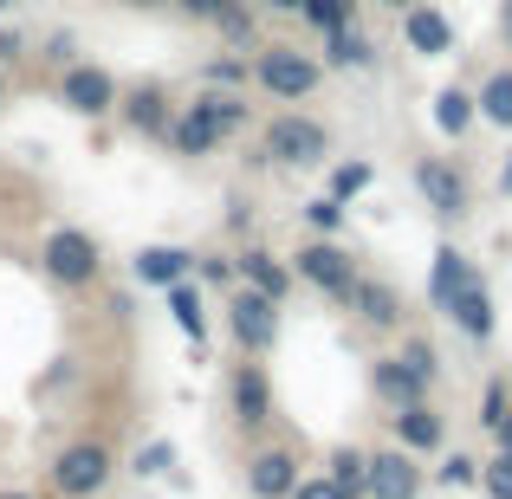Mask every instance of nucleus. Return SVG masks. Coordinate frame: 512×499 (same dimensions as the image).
<instances>
[{
    "mask_svg": "<svg viewBox=\"0 0 512 499\" xmlns=\"http://www.w3.org/2000/svg\"><path fill=\"white\" fill-rule=\"evenodd\" d=\"M376 65V39L363 33L357 20L338 26V33H325V72H370Z\"/></svg>",
    "mask_w": 512,
    "mask_h": 499,
    "instance_id": "4be33fe9",
    "label": "nucleus"
},
{
    "mask_svg": "<svg viewBox=\"0 0 512 499\" xmlns=\"http://www.w3.org/2000/svg\"><path fill=\"white\" fill-rule=\"evenodd\" d=\"M227 331H234L240 357H273L279 331H286V305H273V299H260V292L234 286V292H227Z\"/></svg>",
    "mask_w": 512,
    "mask_h": 499,
    "instance_id": "423d86ee",
    "label": "nucleus"
},
{
    "mask_svg": "<svg viewBox=\"0 0 512 499\" xmlns=\"http://www.w3.org/2000/svg\"><path fill=\"white\" fill-rule=\"evenodd\" d=\"M480 493H487V499H512V454L480 461Z\"/></svg>",
    "mask_w": 512,
    "mask_h": 499,
    "instance_id": "c9c22d12",
    "label": "nucleus"
},
{
    "mask_svg": "<svg viewBox=\"0 0 512 499\" xmlns=\"http://www.w3.org/2000/svg\"><path fill=\"white\" fill-rule=\"evenodd\" d=\"M299 20L312 26L318 39H325V33H338V26L357 20V0H305V13H299Z\"/></svg>",
    "mask_w": 512,
    "mask_h": 499,
    "instance_id": "2f4dec72",
    "label": "nucleus"
},
{
    "mask_svg": "<svg viewBox=\"0 0 512 499\" xmlns=\"http://www.w3.org/2000/svg\"><path fill=\"white\" fill-rule=\"evenodd\" d=\"M422 487H428V474H422V461H415V454H402V448H376L370 454L363 499H422Z\"/></svg>",
    "mask_w": 512,
    "mask_h": 499,
    "instance_id": "4468645a",
    "label": "nucleus"
},
{
    "mask_svg": "<svg viewBox=\"0 0 512 499\" xmlns=\"http://www.w3.org/2000/svg\"><path fill=\"white\" fill-rule=\"evenodd\" d=\"M7 91H13V78H7V72H0V104H7Z\"/></svg>",
    "mask_w": 512,
    "mask_h": 499,
    "instance_id": "8fccbe9b",
    "label": "nucleus"
},
{
    "mask_svg": "<svg viewBox=\"0 0 512 499\" xmlns=\"http://www.w3.org/2000/svg\"><path fill=\"white\" fill-rule=\"evenodd\" d=\"M163 299H169V318H175V331H182L188 344L201 350V337H208V292H201L195 279H182V286H169Z\"/></svg>",
    "mask_w": 512,
    "mask_h": 499,
    "instance_id": "b1692460",
    "label": "nucleus"
},
{
    "mask_svg": "<svg viewBox=\"0 0 512 499\" xmlns=\"http://www.w3.org/2000/svg\"><path fill=\"white\" fill-rule=\"evenodd\" d=\"M13 7H26V0H0V13H13Z\"/></svg>",
    "mask_w": 512,
    "mask_h": 499,
    "instance_id": "3c124183",
    "label": "nucleus"
},
{
    "mask_svg": "<svg viewBox=\"0 0 512 499\" xmlns=\"http://www.w3.org/2000/svg\"><path fill=\"white\" fill-rule=\"evenodd\" d=\"M39 273H46L59 292H91V286L104 279V247H98V234H91V227L59 221L46 240H39Z\"/></svg>",
    "mask_w": 512,
    "mask_h": 499,
    "instance_id": "7ed1b4c3",
    "label": "nucleus"
},
{
    "mask_svg": "<svg viewBox=\"0 0 512 499\" xmlns=\"http://www.w3.org/2000/svg\"><path fill=\"white\" fill-rule=\"evenodd\" d=\"M325 156H331V124L312 117L305 104H292V111L266 117L260 156H253V163H260V169H318Z\"/></svg>",
    "mask_w": 512,
    "mask_h": 499,
    "instance_id": "f03ea898",
    "label": "nucleus"
},
{
    "mask_svg": "<svg viewBox=\"0 0 512 499\" xmlns=\"http://www.w3.org/2000/svg\"><path fill=\"white\" fill-rule=\"evenodd\" d=\"M325 474H331V487H338L344 499H363V480H370V454L344 441V448H331V454H325Z\"/></svg>",
    "mask_w": 512,
    "mask_h": 499,
    "instance_id": "bb28decb",
    "label": "nucleus"
},
{
    "mask_svg": "<svg viewBox=\"0 0 512 499\" xmlns=\"http://www.w3.org/2000/svg\"><path fill=\"white\" fill-rule=\"evenodd\" d=\"M474 111H480V124H493V130H512V65H500V72H487V85L474 91Z\"/></svg>",
    "mask_w": 512,
    "mask_h": 499,
    "instance_id": "a878e982",
    "label": "nucleus"
},
{
    "mask_svg": "<svg viewBox=\"0 0 512 499\" xmlns=\"http://www.w3.org/2000/svg\"><path fill=\"white\" fill-rule=\"evenodd\" d=\"M0 499H39V493H26V487H0Z\"/></svg>",
    "mask_w": 512,
    "mask_h": 499,
    "instance_id": "de8ad7c7",
    "label": "nucleus"
},
{
    "mask_svg": "<svg viewBox=\"0 0 512 499\" xmlns=\"http://www.w3.org/2000/svg\"><path fill=\"white\" fill-rule=\"evenodd\" d=\"M402 20V46L415 52V59H448L454 52V20L435 7V0H415V7L396 13Z\"/></svg>",
    "mask_w": 512,
    "mask_h": 499,
    "instance_id": "dca6fc26",
    "label": "nucleus"
},
{
    "mask_svg": "<svg viewBox=\"0 0 512 499\" xmlns=\"http://www.w3.org/2000/svg\"><path fill=\"white\" fill-rule=\"evenodd\" d=\"M500 195H512V156H506V169H500Z\"/></svg>",
    "mask_w": 512,
    "mask_h": 499,
    "instance_id": "49530a36",
    "label": "nucleus"
},
{
    "mask_svg": "<svg viewBox=\"0 0 512 499\" xmlns=\"http://www.w3.org/2000/svg\"><path fill=\"white\" fill-rule=\"evenodd\" d=\"M39 65H52V72H65V65H72V33H52V39H39Z\"/></svg>",
    "mask_w": 512,
    "mask_h": 499,
    "instance_id": "ea45409f",
    "label": "nucleus"
},
{
    "mask_svg": "<svg viewBox=\"0 0 512 499\" xmlns=\"http://www.w3.org/2000/svg\"><path fill=\"white\" fill-rule=\"evenodd\" d=\"M286 266H292V279H305L312 292H325L331 305H344L350 286H357V273H363V266L350 260L344 240H299V253H292Z\"/></svg>",
    "mask_w": 512,
    "mask_h": 499,
    "instance_id": "39448f33",
    "label": "nucleus"
},
{
    "mask_svg": "<svg viewBox=\"0 0 512 499\" xmlns=\"http://www.w3.org/2000/svg\"><path fill=\"white\" fill-rule=\"evenodd\" d=\"M493 441H500V454H512V409H506V422L493 428Z\"/></svg>",
    "mask_w": 512,
    "mask_h": 499,
    "instance_id": "a18cd8bd",
    "label": "nucleus"
},
{
    "mask_svg": "<svg viewBox=\"0 0 512 499\" xmlns=\"http://www.w3.org/2000/svg\"><path fill=\"white\" fill-rule=\"evenodd\" d=\"M370 182H376V163H370V156H350V163H331V188H325V195L350 208V201H357Z\"/></svg>",
    "mask_w": 512,
    "mask_h": 499,
    "instance_id": "7c9ffc66",
    "label": "nucleus"
},
{
    "mask_svg": "<svg viewBox=\"0 0 512 499\" xmlns=\"http://www.w3.org/2000/svg\"><path fill=\"white\" fill-rule=\"evenodd\" d=\"M169 461H175V448H169V441H150V448H137V461H130V474L156 480V474H169Z\"/></svg>",
    "mask_w": 512,
    "mask_h": 499,
    "instance_id": "e433bc0d",
    "label": "nucleus"
},
{
    "mask_svg": "<svg viewBox=\"0 0 512 499\" xmlns=\"http://www.w3.org/2000/svg\"><path fill=\"white\" fill-rule=\"evenodd\" d=\"M253 85H260L273 104L292 111V104L318 98V85H325V59L305 52L299 39H266V46H253Z\"/></svg>",
    "mask_w": 512,
    "mask_h": 499,
    "instance_id": "f257e3e1",
    "label": "nucleus"
},
{
    "mask_svg": "<svg viewBox=\"0 0 512 499\" xmlns=\"http://www.w3.org/2000/svg\"><path fill=\"white\" fill-rule=\"evenodd\" d=\"M415 195L441 221H467L474 214V182H467V169L454 156H415Z\"/></svg>",
    "mask_w": 512,
    "mask_h": 499,
    "instance_id": "0eeeda50",
    "label": "nucleus"
},
{
    "mask_svg": "<svg viewBox=\"0 0 512 499\" xmlns=\"http://www.w3.org/2000/svg\"><path fill=\"white\" fill-rule=\"evenodd\" d=\"M195 286H221V292H234V286H240L234 253H195Z\"/></svg>",
    "mask_w": 512,
    "mask_h": 499,
    "instance_id": "72a5a7b5",
    "label": "nucleus"
},
{
    "mask_svg": "<svg viewBox=\"0 0 512 499\" xmlns=\"http://www.w3.org/2000/svg\"><path fill=\"white\" fill-rule=\"evenodd\" d=\"M26 52H33V39H26L20 26H0V72H13V65H26Z\"/></svg>",
    "mask_w": 512,
    "mask_h": 499,
    "instance_id": "58836bf2",
    "label": "nucleus"
},
{
    "mask_svg": "<svg viewBox=\"0 0 512 499\" xmlns=\"http://www.w3.org/2000/svg\"><path fill=\"white\" fill-rule=\"evenodd\" d=\"M474 273H480V266L467 260L461 247H435V260H428V305L441 312V305H448V299H454V292H461Z\"/></svg>",
    "mask_w": 512,
    "mask_h": 499,
    "instance_id": "5701e85b",
    "label": "nucleus"
},
{
    "mask_svg": "<svg viewBox=\"0 0 512 499\" xmlns=\"http://www.w3.org/2000/svg\"><path fill=\"white\" fill-rule=\"evenodd\" d=\"M111 7H130V13H163V7H175V0H111Z\"/></svg>",
    "mask_w": 512,
    "mask_h": 499,
    "instance_id": "37998d69",
    "label": "nucleus"
},
{
    "mask_svg": "<svg viewBox=\"0 0 512 499\" xmlns=\"http://www.w3.org/2000/svg\"><path fill=\"white\" fill-rule=\"evenodd\" d=\"M227 7H234V0H175V13H188V20H201V26H214Z\"/></svg>",
    "mask_w": 512,
    "mask_h": 499,
    "instance_id": "79ce46f5",
    "label": "nucleus"
},
{
    "mask_svg": "<svg viewBox=\"0 0 512 499\" xmlns=\"http://www.w3.org/2000/svg\"><path fill=\"white\" fill-rule=\"evenodd\" d=\"M370 396L383 402V409H409V402H435V383H428L402 350H376L370 357Z\"/></svg>",
    "mask_w": 512,
    "mask_h": 499,
    "instance_id": "9d476101",
    "label": "nucleus"
},
{
    "mask_svg": "<svg viewBox=\"0 0 512 499\" xmlns=\"http://www.w3.org/2000/svg\"><path fill=\"white\" fill-rule=\"evenodd\" d=\"M344 312L357 318V331H370V337H396V331H402V318H409V305H402V292L389 286V279L357 273V286H350Z\"/></svg>",
    "mask_w": 512,
    "mask_h": 499,
    "instance_id": "1a4fd4ad",
    "label": "nucleus"
},
{
    "mask_svg": "<svg viewBox=\"0 0 512 499\" xmlns=\"http://www.w3.org/2000/svg\"><path fill=\"white\" fill-rule=\"evenodd\" d=\"M441 318H448V325L461 331L467 344H493V331H500V312H493V286L474 273L448 305H441Z\"/></svg>",
    "mask_w": 512,
    "mask_h": 499,
    "instance_id": "2eb2a0df",
    "label": "nucleus"
},
{
    "mask_svg": "<svg viewBox=\"0 0 512 499\" xmlns=\"http://www.w3.org/2000/svg\"><path fill=\"white\" fill-rule=\"evenodd\" d=\"M227 402H234V422L247 428V435H260V428L273 422V376H266L260 357H240V370L227 376Z\"/></svg>",
    "mask_w": 512,
    "mask_h": 499,
    "instance_id": "f8f14e48",
    "label": "nucleus"
},
{
    "mask_svg": "<svg viewBox=\"0 0 512 499\" xmlns=\"http://www.w3.org/2000/svg\"><path fill=\"white\" fill-rule=\"evenodd\" d=\"M402 357H409L428 383H441V357H435V344H428V337H402Z\"/></svg>",
    "mask_w": 512,
    "mask_h": 499,
    "instance_id": "4c0bfd02",
    "label": "nucleus"
},
{
    "mask_svg": "<svg viewBox=\"0 0 512 499\" xmlns=\"http://www.w3.org/2000/svg\"><path fill=\"white\" fill-rule=\"evenodd\" d=\"M195 85H214V91H247V85H253V59H247V52H221V59L201 65Z\"/></svg>",
    "mask_w": 512,
    "mask_h": 499,
    "instance_id": "c85d7f7f",
    "label": "nucleus"
},
{
    "mask_svg": "<svg viewBox=\"0 0 512 499\" xmlns=\"http://www.w3.org/2000/svg\"><path fill=\"white\" fill-rule=\"evenodd\" d=\"M175 111H182V104H175L163 85H130L124 98H117V111H111V117L130 130V137L163 143V137H169V124H175Z\"/></svg>",
    "mask_w": 512,
    "mask_h": 499,
    "instance_id": "9b49d317",
    "label": "nucleus"
},
{
    "mask_svg": "<svg viewBox=\"0 0 512 499\" xmlns=\"http://www.w3.org/2000/svg\"><path fill=\"white\" fill-rule=\"evenodd\" d=\"M286 499H344V493L331 487V474H299V487H292Z\"/></svg>",
    "mask_w": 512,
    "mask_h": 499,
    "instance_id": "a19ab883",
    "label": "nucleus"
},
{
    "mask_svg": "<svg viewBox=\"0 0 512 499\" xmlns=\"http://www.w3.org/2000/svg\"><path fill=\"white\" fill-rule=\"evenodd\" d=\"M253 7H273V13H305V0H253Z\"/></svg>",
    "mask_w": 512,
    "mask_h": 499,
    "instance_id": "c03bdc74",
    "label": "nucleus"
},
{
    "mask_svg": "<svg viewBox=\"0 0 512 499\" xmlns=\"http://www.w3.org/2000/svg\"><path fill=\"white\" fill-rule=\"evenodd\" d=\"M299 487V454L292 448H253L247 454V493L253 499H286Z\"/></svg>",
    "mask_w": 512,
    "mask_h": 499,
    "instance_id": "6ab92c4d",
    "label": "nucleus"
},
{
    "mask_svg": "<svg viewBox=\"0 0 512 499\" xmlns=\"http://www.w3.org/2000/svg\"><path fill=\"white\" fill-rule=\"evenodd\" d=\"M506 409H512V376H506V370H493V376H487V389H480V428L493 435V428L506 422Z\"/></svg>",
    "mask_w": 512,
    "mask_h": 499,
    "instance_id": "473e14b6",
    "label": "nucleus"
},
{
    "mask_svg": "<svg viewBox=\"0 0 512 499\" xmlns=\"http://www.w3.org/2000/svg\"><path fill=\"white\" fill-rule=\"evenodd\" d=\"M299 221L312 227V240H338L344 227H350V208H344V201H331V195H312L299 208Z\"/></svg>",
    "mask_w": 512,
    "mask_h": 499,
    "instance_id": "c756f323",
    "label": "nucleus"
},
{
    "mask_svg": "<svg viewBox=\"0 0 512 499\" xmlns=\"http://www.w3.org/2000/svg\"><path fill=\"white\" fill-rule=\"evenodd\" d=\"M130 279H137V286H150V292H169V286H182V279H195V253H188V247H169V240L137 247Z\"/></svg>",
    "mask_w": 512,
    "mask_h": 499,
    "instance_id": "a211bd4d",
    "label": "nucleus"
},
{
    "mask_svg": "<svg viewBox=\"0 0 512 499\" xmlns=\"http://www.w3.org/2000/svg\"><path fill=\"white\" fill-rule=\"evenodd\" d=\"M234 273H240V286H247V292H260V299H273V305H286L292 286H299V279H292V266L279 260L273 247H253V240L234 253Z\"/></svg>",
    "mask_w": 512,
    "mask_h": 499,
    "instance_id": "f3484780",
    "label": "nucleus"
},
{
    "mask_svg": "<svg viewBox=\"0 0 512 499\" xmlns=\"http://www.w3.org/2000/svg\"><path fill=\"white\" fill-rule=\"evenodd\" d=\"M428 117H435V130H441V137H454V143H461L467 130L480 124V111H474V91H461V85H441V91H435V104H428Z\"/></svg>",
    "mask_w": 512,
    "mask_h": 499,
    "instance_id": "393cba45",
    "label": "nucleus"
},
{
    "mask_svg": "<svg viewBox=\"0 0 512 499\" xmlns=\"http://www.w3.org/2000/svg\"><path fill=\"white\" fill-rule=\"evenodd\" d=\"M435 480H441V487H480V461H474V454H461V448H454V454H441Z\"/></svg>",
    "mask_w": 512,
    "mask_h": 499,
    "instance_id": "f704fd0d",
    "label": "nucleus"
},
{
    "mask_svg": "<svg viewBox=\"0 0 512 499\" xmlns=\"http://www.w3.org/2000/svg\"><path fill=\"white\" fill-rule=\"evenodd\" d=\"M389 448H402V454H441L448 448V415L435 409V402H409V409H389Z\"/></svg>",
    "mask_w": 512,
    "mask_h": 499,
    "instance_id": "ddd939ff",
    "label": "nucleus"
},
{
    "mask_svg": "<svg viewBox=\"0 0 512 499\" xmlns=\"http://www.w3.org/2000/svg\"><path fill=\"white\" fill-rule=\"evenodd\" d=\"M214 33H221L227 52H253L260 46V13H253V0H234V7L214 20Z\"/></svg>",
    "mask_w": 512,
    "mask_h": 499,
    "instance_id": "cd10ccee",
    "label": "nucleus"
},
{
    "mask_svg": "<svg viewBox=\"0 0 512 499\" xmlns=\"http://www.w3.org/2000/svg\"><path fill=\"white\" fill-rule=\"evenodd\" d=\"M221 143H227L221 130H214L208 117H195V111L182 104V111H175V124H169V137H163V150H169V156H182V163H208Z\"/></svg>",
    "mask_w": 512,
    "mask_h": 499,
    "instance_id": "412c9836",
    "label": "nucleus"
},
{
    "mask_svg": "<svg viewBox=\"0 0 512 499\" xmlns=\"http://www.w3.org/2000/svg\"><path fill=\"white\" fill-rule=\"evenodd\" d=\"M117 480V454L104 448V441H72V448H59L52 454V467H46V487L59 493V499H104V487Z\"/></svg>",
    "mask_w": 512,
    "mask_h": 499,
    "instance_id": "20e7f679",
    "label": "nucleus"
},
{
    "mask_svg": "<svg viewBox=\"0 0 512 499\" xmlns=\"http://www.w3.org/2000/svg\"><path fill=\"white\" fill-rule=\"evenodd\" d=\"M376 7H389V13H402V7H415V0H376Z\"/></svg>",
    "mask_w": 512,
    "mask_h": 499,
    "instance_id": "09e8293b",
    "label": "nucleus"
},
{
    "mask_svg": "<svg viewBox=\"0 0 512 499\" xmlns=\"http://www.w3.org/2000/svg\"><path fill=\"white\" fill-rule=\"evenodd\" d=\"M117 98H124V85H117V72L111 65H98V59H72L59 72V104L72 117H91V124H104V117L117 111Z\"/></svg>",
    "mask_w": 512,
    "mask_h": 499,
    "instance_id": "6e6552de",
    "label": "nucleus"
},
{
    "mask_svg": "<svg viewBox=\"0 0 512 499\" xmlns=\"http://www.w3.org/2000/svg\"><path fill=\"white\" fill-rule=\"evenodd\" d=\"M188 111H195V117H208V124L221 130L227 143H234V137H247V130H253V104H247V91H214V85H195Z\"/></svg>",
    "mask_w": 512,
    "mask_h": 499,
    "instance_id": "aec40b11",
    "label": "nucleus"
}]
</instances>
